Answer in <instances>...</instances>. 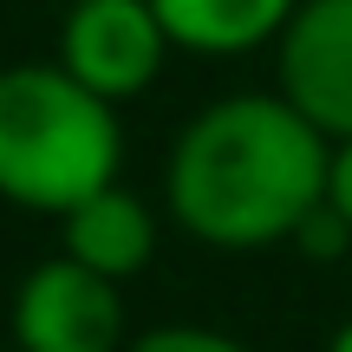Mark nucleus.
<instances>
[{
	"label": "nucleus",
	"instance_id": "nucleus-1",
	"mask_svg": "<svg viewBox=\"0 0 352 352\" xmlns=\"http://www.w3.org/2000/svg\"><path fill=\"white\" fill-rule=\"evenodd\" d=\"M327 164L333 138L280 91H228L176 131L164 202L176 228L209 248H274L327 196Z\"/></svg>",
	"mask_w": 352,
	"mask_h": 352
},
{
	"label": "nucleus",
	"instance_id": "nucleus-2",
	"mask_svg": "<svg viewBox=\"0 0 352 352\" xmlns=\"http://www.w3.org/2000/svg\"><path fill=\"white\" fill-rule=\"evenodd\" d=\"M124 170L118 104L78 85L59 59L0 65V196L13 209L65 215Z\"/></svg>",
	"mask_w": 352,
	"mask_h": 352
},
{
	"label": "nucleus",
	"instance_id": "nucleus-3",
	"mask_svg": "<svg viewBox=\"0 0 352 352\" xmlns=\"http://www.w3.org/2000/svg\"><path fill=\"white\" fill-rule=\"evenodd\" d=\"M170 52L176 46H170L151 0H65L59 65L78 85H91L98 98L124 104L138 91H151Z\"/></svg>",
	"mask_w": 352,
	"mask_h": 352
},
{
	"label": "nucleus",
	"instance_id": "nucleus-4",
	"mask_svg": "<svg viewBox=\"0 0 352 352\" xmlns=\"http://www.w3.org/2000/svg\"><path fill=\"white\" fill-rule=\"evenodd\" d=\"M13 346L20 352H124V300L98 267L39 261L13 294Z\"/></svg>",
	"mask_w": 352,
	"mask_h": 352
},
{
	"label": "nucleus",
	"instance_id": "nucleus-5",
	"mask_svg": "<svg viewBox=\"0 0 352 352\" xmlns=\"http://www.w3.org/2000/svg\"><path fill=\"white\" fill-rule=\"evenodd\" d=\"M274 91L327 138H352V0H294L274 39Z\"/></svg>",
	"mask_w": 352,
	"mask_h": 352
},
{
	"label": "nucleus",
	"instance_id": "nucleus-6",
	"mask_svg": "<svg viewBox=\"0 0 352 352\" xmlns=\"http://www.w3.org/2000/svg\"><path fill=\"white\" fill-rule=\"evenodd\" d=\"M59 241H65L72 261L98 267V274H111V280H131L157 254V215H151V202L131 196L124 183H104V189H91L85 202H72V209L59 215Z\"/></svg>",
	"mask_w": 352,
	"mask_h": 352
},
{
	"label": "nucleus",
	"instance_id": "nucleus-7",
	"mask_svg": "<svg viewBox=\"0 0 352 352\" xmlns=\"http://www.w3.org/2000/svg\"><path fill=\"white\" fill-rule=\"evenodd\" d=\"M176 52L202 59H241L254 46H274L294 0H151Z\"/></svg>",
	"mask_w": 352,
	"mask_h": 352
},
{
	"label": "nucleus",
	"instance_id": "nucleus-8",
	"mask_svg": "<svg viewBox=\"0 0 352 352\" xmlns=\"http://www.w3.org/2000/svg\"><path fill=\"white\" fill-rule=\"evenodd\" d=\"M294 248H300L307 261H340V254L352 248V222H346L340 209H333L327 196H320L314 209L300 215V228H294Z\"/></svg>",
	"mask_w": 352,
	"mask_h": 352
},
{
	"label": "nucleus",
	"instance_id": "nucleus-9",
	"mask_svg": "<svg viewBox=\"0 0 352 352\" xmlns=\"http://www.w3.org/2000/svg\"><path fill=\"white\" fill-rule=\"evenodd\" d=\"M124 352H254V346L228 340V333H215V327H151Z\"/></svg>",
	"mask_w": 352,
	"mask_h": 352
},
{
	"label": "nucleus",
	"instance_id": "nucleus-10",
	"mask_svg": "<svg viewBox=\"0 0 352 352\" xmlns=\"http://www.w3.org/2000/svg\"><path fill=\"white\" fill-rule=\"evenodd\" d=\"M327 202L352 222V138H333V164H327Z\"/></svg>",
	"mask_w": 352,
	"mask_h": 352
},
{
	"label": "nucleus",
	"instance_id": "nucleus-11",
	"mask_svg": "<svg viewBox=\"0 0 352 352\" xmlns=\"http://www.w3.org/2000/svg\"><path fill=\"white\" fill-rule=\"evenodd\" d=\"M327 352H352V320H346V327H340V333L327 340Z\"/></svg>",
	"mask_w": 352,
	"mask_h": 352
}]
</instances>
